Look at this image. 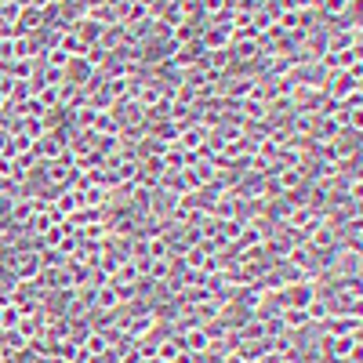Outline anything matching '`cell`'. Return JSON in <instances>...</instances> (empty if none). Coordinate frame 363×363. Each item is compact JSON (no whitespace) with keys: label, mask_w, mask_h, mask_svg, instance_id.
<instances>
[{"label":"cell","mask_w":363,"mask_h":363,"mask_svg":"<svg viewBox=\"0 0 363 363\" xmlns=\"http://www.w3.org/2000/svg\"><path fill=\"white\" fill-rule=\"evenodd\" d=\"M0 359H8V352H4V349H0Z\"/></svg>","instance_id":"6da1fadb"}]
</instances>
